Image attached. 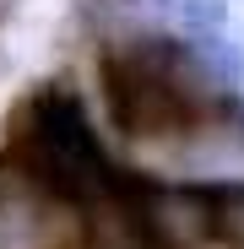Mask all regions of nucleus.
<instances>
[{
	"instance_id": "1",
	"label": "nucleus",
	"mask_w": 244,
	"mask_h": 249,
	"mask_svg": "<svg viewBox=\"0 0 244 249\" xmlns=\"http://www.w3.org/2000/svg\"><path fill=\"white\" fill-rule=\"evenodd\" d=\"M98 81L109 124L125 141L179 152L212 108L239 98V65L228 54V38L195 44L174 33H125L103 38Z\"/></svg>"
},
{
	"instance_id": "2",
	"label": "nucleus",
	"mask_w": 244,
	"mask_h": 249,
	"mask_svg": "<svg viewBox=\"0 0 244 249\" xmlns=\"http://www.w3.org/2000/svg\"><path fill=\"white\" fill-rule=\"evenodd\" d=\"M6 157H11V174L33 195L55 206H81V212L109 206L131 174L114 162L87 103L65 81H44L17 103L11 130H6Z\"/></svg>"
},
{
	"instance_id": "3",
	"label": "nucleus",
	"mask_w": 244,
	"mask_h": 249,
	"mask_svg": "<svg viewBox=\"0 0 244 249\" xmlns=\"http://www.w3.org/2000/svg\"><path fill=\"white\" fill-rule=\"evenodd\" d=\"M87 17L109 22V38H125V33H152V17L174 11V0H81Z\"/></svg>"
},
{
	"instance_id": "4",
	"label": "nucleus",
	"mask_w": 244,
	"mask_h": 249,
	"mask_svg": "<svg viewBox=\"0 0 244 249\" xmlns=\"http://www.w3.org/2000/svg\"><path fill=\"white\" fill-rule=\"evenodd\" d=\"M217 195V244L212 249H244V179H212Z\"/></svg>"
},
{
	"instance_id": "5",
	"label": "nucleus",
	"mask_w": 244,
	"mask_h": 249,
	"mask_svg": "<svg viewBox=\"0 0 244 249\" xmlns=\"http://www.w3.org/2000/svg\"><path fill=\"white\" fill-rule=\"evenodd\" d=\"M174 11H179L185 38H195V44H212L228 27V0H174Z\"/></svg>"
}]
</instances>
